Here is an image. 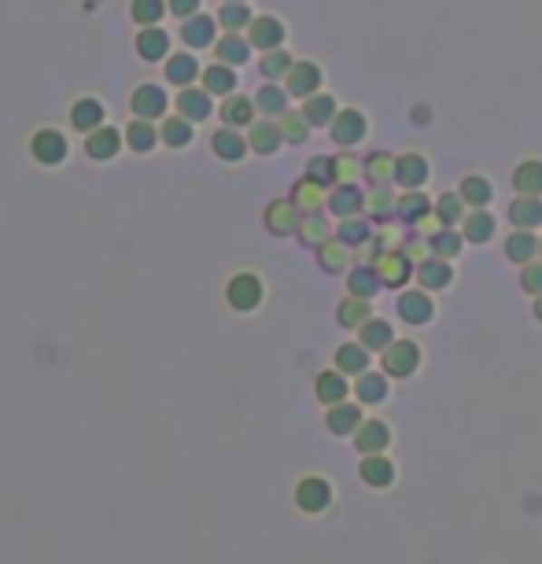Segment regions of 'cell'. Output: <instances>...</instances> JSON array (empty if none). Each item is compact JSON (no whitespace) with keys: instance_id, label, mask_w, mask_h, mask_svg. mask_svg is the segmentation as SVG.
<instances>
[{"instance_id":"db71d44e","label":"cell","mask_w":542,"mask_h":564,"mask_svg":"<svg viewBox=\"0 0 542 564\" xmlns=\"http://www.w3.org/2000/svg\"><path fill=\"white\" fill-rule=\"evenodd\" d=\"M159 137L167 141V148H185V144L192 141V122H189L185 115L167 119V122H162V133H159Z\"/></svg>"},{"instance_id":"2e32d148","label":"cell","mask_w":542,"mask_h":564,"mask_svg":"<svg viewBox=\"0 0 542 564\" xmlns=\"http://www.w3.org/2000/svg\"><path fill=\"white\" fill-rule=\"evenodd\" d=\"M509 225H517V229H535V225L542 221V196H517L509 203Z\"/></svg>"},{"instance_id":"816d5d0a","label":"cell","mask_w":542,"mask_h":564,"mask_svg":"<svg viewBox=\"0 0 542 564\" xmlns=\"http://www.w3.org/2000/svg\"><path fill=\"white\" fill-rule=\"evenodd\" d=\"M428 244H431V255H436V258H447V262H450V258L461 251L465 237H461V233H454L450 225H447V229H440L436 237H428Z\"/></svg>"},{"instance_id":"681fc988","label":"cell","mask_w":542,"mask_h":564,"mask_svg":"<svg viewBox=\"0 0 542 564\" xmlns=\"http://www.w3.org/2000/svg\"><path fill=\"white\" fill-rule=\"evenodd\" d=\"M347 244L336 237V240H324L321 248H317V258H321V266L329 269V273H344L347 269Z\"/></svg>"},{"instance_id":"94428289","label":"cell","mask_w":542,"mask_h":564,"mask_svg":"<svg viewBox=\"0 0 542 564\" xmlns=\"http://www.w3.org/2000/svg\"><path fill=\"white\" fill-rule=\"evenodd\" d=\"M520 285H524V292H531V296H542V258L524 266V273H520Z\"/></svg>"},{"instance_id":"d6a6232c","label":"cell","mask_w":542,"mask_h":564,"mask_svg":"<svg viewBox=\"0 0 542 564\" xmlns=\"http://www.w3.org/2000/svg\"><path fill=\"white\" fill-rule=\"evenodd\" d=\"M535 255H538V240L531 237V229L509 233V240H506V258H509V262L527 266V262H535Z\"/></svg>"},{"instance_id":"7bdbcfd3","label":"cell","mask_w":542,"mask_h":564,"mask_svg":"<svg viewBox=\"0 0 542 564\" xmlns=\"http://www.w3.org/2000/svg\"><path fill=\"white\" fill-rule=\"evenodd\" d=\"M365 181L376 189V185H392L395 181V159L384 155V151H376L365 159Z\"/></svg>"},{"instance_id":"be15d7a7","label":"cell","mask_w":542,"mask_h":564,"mask_svg":"<svg viewBox=\"0 0 542 564\" xmlns=\"http://www.w3.org/2000/svg\"><path fill=\"white\" fill-rule=\"evenodd\" d=\"M535 317L542 321V296H535Z\"/></svg>"},{"instance_id":"60d3db41","label":"cell","mask_w":542,"mask_h":564,"mask_svg":"<svg viewBox=\"0 0 542 564\" xmlns=\"http://www.w3.org/2000/svg\"><path fill=\"white\" fill-rule=\"evenodd\" d=\"M288 96H292V92H285V89H277L274 82H269V85H262V89L255 92V107L262 111V115L274 119V115H285V111H288Z\"/></svg>"},{"instance_id":"74e56055","label":"cell","mask_w":542,"mask_h":564,"mask_svg":"<svg viewBox=\"0 0 542 564\" xmlns=\"http://www.w3.org/2000/svg\"><path fill=\"white\" fill-rule=\"evenodd\" d=\"M461 196H465V203L472 207V210H483L487 203L495 199V189H491V181L487 178H479V174H469L465 181H461V189H458Z\"/></svg>"},{"instance_id":"11a10c76","label":"cell","mask_w":542,"mask_h":564,"mask_svg":"<svg viewBox=\"0 0 542 564\" xmlns=\"http://www.w3.org/2000/svg\"><path fill=\"white\" fill-rule=\"evenodd\" d=\"M306 178H310V181H317V185H324V189H333V185H336V159H329V155H317V159H310V166H306Z\"/></svg>"},{"instance_id":"d590c367","label":"cell","mask_w":542,"mask_h":564,"mask_svg":"<svg viewBox=\"0 0 542 564\" xmlns=\"http://www.w3.org/2000/svg\"><path fill=\"white\" fill-rule=\"evenodd\" d=\"M329 432H336V435H351V432H358L362 428V410L358 406H347V403H336V406H329Z\"/></svg>"},{"instance_id":"7a4b0ae2","label":"cell","mask_w":542,"mask_h":564,"mask_svg":"<svg viewBox=\"0 0 542 564\" xmlns=\"http://www.w3.org/2000/svg\"><path fill=\"white\" fill-rule=\"evenodd\" d=\"M30 155L41 166H60L67 159V137L60 130H37L30 141Z\"/></svg>"},{"instance_id":"7dc6e473","label":"cell","mask_w":542,"mask_h":564,"mask_svg":"<svg viewBox=\"0 0 542 564\" xmlns=\"http://www.w3.org/2000/svg\"><path fill=\"white\" fill-rule=\"evenodd\" d=\"M329 221L321 218V210L317 214H303V221H299V237H303V244L306 248H321L324 240H329Z\"/></svg>"},{"instance_id":"44dd1931","label":"cell","mask_w":542,"mask_h":564,"mask_svg":"<svg viewBox=\"0 0 542 564\" xmlns=\"http://www.w3.org/2000/svg\"><path fill=\"white\" fill-rule=\"evenodd\" d=\"M317 85H321V67H317V63H295V67L288 71V92H292V96L306 100V96L317 92Z\"/></svg>"},{"instance_id":"7c38bea8","label":"cell","mask_w":542,"mask_h":564,"mask_svg":"<svg viewBox=\"0 0 542 564\" xmlns=\"http://www.w3.org/2000/svg\"><path fill=\"white\" fill-rule=\"evenodd\" d=\"M373 266H376V273H381V280H384V285H392V288L406 285V280L413 277V262H410L402 251H384V255L376 258Z\"/></svg>"},{"instance_id":"6f0895ef","label":"cell","mask_w":542,"mask_h":564,"mask_svg":"<svg viewBox=\"0 0 542 564\" xmlns=\"http://www.w3.org/2000/svg\"><path fill=\"white\" fill-rule=\"evenodd\" d=\"M251 12H247V5H226L222 12H218V23L226 26V34H240L244 26H251Z\"/></svg>"},{"instance_id":"4dcf8cb0","label":"cell","mask_w":542,"mask_h":564,"mask_svg":"<svg viewBox=\"0 0 542 564\" xmlns=\"http://www.w3.org/2000/svg\"><path fill=\"white\" fill-rule=\"evenodd\" d=\"M167 78H170V85L189 89V85L199 78V63H196V55H192V52H178V55H170V63H167Z\"/></svg>"},{"instance_id":"cb8c5ba5","label":"cell","mask_w":542,"mask_h":564,"mask_svg":"<svg viewBox=\"0 0 542 564\" xmlns=\"http://www.w3.org/2000/svg\"><path fill=\"white\" fill-rule=\"evenodd\" d=\"M461 237H465L469 244H487V240L495 237V218L487 214V207L465 214V221H461Z\"/></svg>"},{"instance_id":"03108f58","label":"cell","mask_w":542,"mask_h":564,"mask_svg":"<svg viewBox=\"0 0 542 564\" xmlns=\"http://www.w3.org/2000/svg\"><path fill=\"white\" fill-rule=\"evenodd\" d=\"M538 258H542V240H538Z\"/></svg>"},{"instance_id":"9a60e30c","label":"cell","mask_w":542,"mask_h":564,"mask_svg":"<svg viewBox=\"0 0 542 564\" xmlns=\"http://www.w3.org/2000/svg\"><path fill=\"white\" fill-rule=\"evenodd\" d=\"M431 314H436V306H431V299H428L421 288L399 296V317H402L406 325H428Z\"/></svg>"},{"instance_id":"c3c4849f","label":"cell","mask_w":542,"mask_h":564,"mask_svg":"<svg viewBox=\"0 0 542 564\" xmlns=\"http://www.w3.org/2000/svg\"><path fill=\"white\" fill-rule=\"evenodd\" d=\"M465 207H469V203H465L461 192H443V196L436 199V214L443 218V225H450V229H454L458 221H465V214H469Z\"/></svg>"},{"instance_id":"52a82bcc","label":"cell","mask_w":542,"mask_h":564,"mask_svg":"<svg viewBox=\"0 0 542 564\" xmlns=\"http://www.w3.org/2000/svg\"><path fill=\"white\" fill-rule=\"evenodd\" d=\"M295 501H299V510H303V513H321L324 505L333 501V487H329V480L306 476V480L295 487Z\"/></svg>"},{"instance_id":"603a6c76","label":"cell","mask_w":542,"mask_h":564,"mask_svg":"<svg viewBox=\"0 0 542 564\" xmlns=\"http://www.w3.org/2000/svg\"><path fill=\"white\" fill-rule=\"evenodd\" d=\"M247 144H251L258 155H274V151L285 144L281 122H255V126H251V133H247Z\"/></svg>"},{"instance_id":"b9f144b4","label":"cell","mask_w":542,"mask_h":564,"mask_svg":"<svg viewBox=\"0 0 542 564\" xmlns=\"http://www.w3.org/2000/svg\"><path fill=\"white\" fill-rule=\"evenodd\" d=\"M336 321H340L344 328H362L365 321H373V306H369V299H358V296L344 299L340 310H336Z\"/></svg>"},{"instance_id":"f546056e","label":"cell","mask_w":542,"mask_h":564,"mask_svg":"<svg viewBox=\"0 0 542 564\" xmlns=\"http://www.w3.org/2000/svg\"><path fill=\"white\" fill-rule=\"evenodd\" d=\"M181 41H185L189 48H207V44H214V19H210V15H192V19H185V23H181Z\"/></svg>"},{"instance_id":"8d00e7d4","label":"cell","mask_w":542,"mask_h":564,"mask_svg":"<svg viewBox=\"0 0 542 564\" xmlns=\"http://www.w3.org/2000/svg\"><path fill=\"white\" fill-rule=\"evenodd\" d=\"M314 391H317V399H321L324 406H336V403H344V394H347V380H344L340 369H336V373L329 369V373H321V376H317Z\"/></svg>"},{"instance_id":"bcb514c9","label":"cell","mask_w":542,"mask_h":564,"mask_svg":"<svg viewBox=\"0 0 542 564\" xmlns=\"http://www.w3.org/2000/svg\"><path fill=\"white\" fill-rule=\"evenodd\" d=\"M292 67H295V63H292V55H288L285 48L266 52V55H262V63H258V71H262L266 82H281V78H288Z\"/></svg>"},{"instance_id":"ba28073f","label":"cell","mask_w":542,"mask_h":564,"mask_svg":"<svg viewBox=\"0 0 542 564\" xmlns=\"http://www.w3.org/2000/svg\"><path fill=\"white\" fill-rule=\"evenodd\" d=\"M417 365H421V351H417V344H410V340H395V344L384 351V373H388V376H410Z\"/></svg>"},{"instance_id":"ffe728a7","label":"cell","mask_w":542,"mask_h":564,"mask_svg":"<svg viewBox=\"0 0 542 564\" xmlns=\"http://www.w3.org/2000/svg\"><path fill=\"white\" fill-rule=\"evenodd\" d=\"M354 442L362 454H381V450L392 442V432L384 421H362V428L354 432Z\"/></svg>"},{"instance_id":"4fadbf2b","label":"cell","mask_w":542,"mask_h":564,"mask_svg":"<svg viewBox=\"0 0 542 564\" xmlns=\"http://www.w3.org/2000/svg\"><path fill=\"white\" fill-rule=\"evenodd\" d=\"M431 210H436V203H431V199L424 196V189H406V196H399V210H395V218H399L402 225H417V221L428 218Z\"/></svg>"},{"instance_id":"9c48e42d","label":"cell","mask_w":542,"mask_h":564,"mask_svg":"<svg viewBox=\"0 0 542 564\" xmlns=\"http://www.w3.org/2000/svg\"><path fill=\"white\" fill-rule=\"evenodd\" d=\"M247 41H251V48H262V52L281 48V41H285V26H281V19H274V15H258V19H251V26H247Z\"/></svg>"},{"instance_id":"d4e9b609","label":"cell","mask_w":542,"mask_h":564,"mask_svg":"<svg viewBox=\"0 0 542 564\" xmlns=\"http://www.w3.org/2000/svg\"><path fill=\"white\" fill-rule=\"evenodd\" d=\"M292 203H295L303 214H317L321 207H329V192H324V185L303 178V181L295 185V192H292Z\"/></svg>"},{"instance_id":"ab89813d","label":"cell","mask_w":542,"mask_h":564,"mask_svg":"<svg viewBox=\"0 0 542 564\" xmlns=\"http://www.w3.org/2000/svg\"><path fill=\"white\" fill-rule=\"evenodd\" d=\"M336 237L347 244V248H362V244H369L376 233H373V225H369V218H344L340 221V229H336Z\"/></svg>"},{"instance_id":"9f6ffc18","label":"cell","mask_w":542,"mask_h":564,"mask_svg":"<svg viewBox=\"0 0 542 564\" xmlns=\"http://www.w3.org/2000/svg\"><path fill=\"white\" fill-rule=\"evenodd\" d=\"M388 394V380L384 376H376V373H362L358 376V399L362 403H381Z\"/></svg>"},{"instance_id":"4316f807","label":"cell","mask_w":542,"mask_h":564,"mask_svg":"<svg viewBox=\"0 0 542 564\" xmlns=\"http://www.w3.org/2000/svg\"><path fill=\"white\" fill-rule=\"evenodd\" d=\"M71 122H74V130H85V133L100 130V126H103V103H100L96 96L78 100V103L71 107Z\"/></svg>"},{"instance_id":"3957f363","label":"cell","mask_w":542,"mask_h":564,"mask_svg":"<svg viewBox=\"0 0 542 564\" xmlns=\"http://www.w3.org/2000/svg\"><path fill=\"white\" fill-rule=\"evenodd\" d=\"M299 221H303V210L292 203V199H274L266 207V229L274 237H292L299 233Z\"/></svg>"},{"instance_id":"91938a15","label":"cell","mask_w":542,"mask_h":564,"mask_svg":"<svg viewBox=\"0 0 542 564\" xmlns=\"http://www.w3.org/2000/svg\"><path fill=\"white\" fill-rule=\"evenodd\" d=\"M358 178H365V162L358 159V155H336V185L340 181H358Z\"/></svg>"},{"instance_id":"83f0119b","label":"cell","mask_w":542,"mask_h":564,"mask_svg":"<svg viewBox=\"0 0 542 564\" xmlns=\"http://www.w3.org/2000/svg\"><path fill=\"white\" fill-rule=\"evenodd\" d=\"M347 288H351V296H358V299H373L376 292L384 288V280H381V273H376V266H358V269H351V277H347Z\"/></svg>"},{"instance_id":"7402d4cb","label":"cell","mask_w":542,"mask_h":564,"mask_svg":"<svg viewBox=\"0 0 542 564\" xmlns=\"http://www.w3.org/2000/svg\"><path fill=\"white\" fill-rule=\"evenodd\" d=\"M399 210V196L392 192V185H376L369 196H365V214L373 221H392V214Z\"/></svg>"},{"instance_id":"6125c7cd","label":"cell","mask_w":542,"mask_h":564,"mask_svg":"<svg viewBox=\"0 0 542 564\" xmlns=\"http://www.w3.org/2000/svg\"><path fill=\"white\" fill-rule=\"evenodd\" d=\"M170 15H178V19H192V15H199V0H170Z\"/></svg>"},{"instance_id":"836d02e7","label":"cell","mask_w":542,"mask_h":564,"mask_svg":"<svg viewBox=\"0 0 542 564\" xmlns=\"http://www.w3.org/2000/svg\"><path fill=\"white\" fill-rule=\"evenodd\" d=\"M203 89L210 96H229L237 89V71H229V63H214L203 71Z\"/></svg>"},{"instance_id":"ee69618b","label":"cell","mask_w":542,"mask_h":564,"mask_svg":"<svg viewBox=\"0 0 542 564\" xmlns=\"http://www.w3.org/2000/svg\"><path fill=\"white\" fill-rule=\"evenodd\" d=\"M358 332H362V347H365V351H388V347L395 344L388 321H376V317H373V321H365Z\"/></svg>"},{"instance_id":"d6986e66","label":"cell","mask_w":542,"mask_h":564,"mask_svg":"<svg viewBox=\"0 0 542 564\" xmlns=\"http://www.w3.org/2000/svg\"><path fill=\"white\" fill-rule=\"evenodd\" d=\"M137 52H140V60L159 63V60H167V52H170V37L162 34L159 26H144V30L137 34Z\"/></svg>"},{"instance_id":"f35d334b","label":"cell","mask_w":542,"mask_h":564,"mask_svg":"<svg viewBox=\"0 0 542 564\" xmlns=\"http://www.w3.org/2000/svg\"><path fill=\"white\" fill-rule=\"evenodd\" d=\"M255 96L247 100V96H233V100H226V107H222V122L226 126H233V130H240V126H251V119H255Z\"/></svg>"},{"instance_id":"5b68a950","label":"cell","mask_w":542,"mask_h":564,"mask_svg":"<svg viewBox=\"0 0 542 564\" xmlns=\"http://www.w3.org/2000/svg\"><path fill=\"white\" fill-rule=\"evenodd\" d=\"M329 126H333V141H336V144H344V148L362 144V137H365V130H369L365 115H362V111H354V107L336 111V119H333Z\"/></svg>"},{"instance_id":"6da1fadb","label":"cell","mask_w":542,"mask_h":564,"mask_svg":"<svg viewBox=\"0 0 542 564\" xmlns=\"http://www.w3.org/2000/svg\"><path fill=\"white\" fill-rule=\"evenodd\" d=\"M226 299H229V306L240 310V314L255 310V306L262 303V280H258L255 273H237L229 285H226Z\"/></svg>"},{"instance_id":"277c9868","label":"cell","mask_w":542,"mask_h":564,"mask_svg":"<svg viewBox=\"0 0 542 564\" xmlns=\"http://www.w3.org/2000/svg\"><path fill=\"white\" fill-rule=\"evenodd\" d=\"M130 107H133V115L137 119H162L167 115V107H170V100H167V92H162L159 85H137L133 89V96H130Z\"/></svg>"},{"instance_id":"5bb4252c","label":"cell","mask_w":542,"mask_h":564,"mask_svg":"<svg viewBox=\"0 0 542 564\" xmlns=\"http://www.w3.org/2000/svg\"><path fill=\"white\" fill-rule=\"evenodd\" d=\"M178 111L189 119V122H207L210 119V111H214V103H210V92L207 89H181V96H178Z\"/></svg>"},{"instance_id":"f5cc1de1","label":"cell","mask_w":542,"mask_h":564,"mask_svg":"<svg viewBox=\"0 0 542 564\" xmlns=\"http://www.w3.org/2000/svg\"><path fill=\"white\" fill-rule=\"evenodd\" d=\"M281 133H285L288 144H303L310 137V122H306L303 111H285V115H281Z\"/></svg>"},{"instance_id":"e575fe53","label":"cell","mask_w":542,"mask_h":564,"mask_svg":"<svg viewBox=\"0 0 542 564\" xmlns=\"http://www.w3.org/2000/svg\"><path fill=\"white\" fill-rule=\"evenodd\" d=\"M362 480H365L369 487H388V483L395 480V465H392V458H384V454H369V458L362 462Z\"/></svg>"},{"instance_id":"8992f818","label":"cell","mask_w":542,"mask_h":564,"mask_svg":"<svg viewBox=\"0 0 542 564\" xmlns=\"http://www.w3.org/2000/svg\"><path fill=\"white\" fill-rule=\"evenodd\" d=\"M365 196H369V192H362L358 181H340V185H333V192H329V210H333L336 218L362 214V210H365Z\"/></svg>"},{"instance_id":"e7e4bbea","label":"cell","mask_w":542,"mask_h":564,"mask_svg":"<svg viewBox=\"0 0 542 564\" xmlns=\"http://www.w3.org/2000/svg\"><path fill=\"white\" fill-rule=\"evenodd\" d=\"M226 5H244V0H226Z\"/></svg>"},{"instance_id":"ac0fdd59","label":"cell","mask_w":542,"mask_h":564,"mask_svg":"<svg viewBox=\"0 0 542 564\" xmlns=\"http://www.w3.org/2000/svg\"><path fill=\"white\" fill-rule=\"evenodd\" d=\"M210 148H214V155L218 159H226V162H240L244 159V151L251 148L233 126H226V130H214V137H210Z\"/></svg>"},{"instance_id":"f6af8a7d","label":"cell","mask_w":542,"mask_h":564,"mask_svg":"<svg viewBox=\"0 0 542 564\" xmlns=\"http://www.w3.org/2000/svg\"><path fill=\"white\" fill-rule=\"evenodd\" d=\"M365 365H369V351L362 347V344H344L340 351H336V369L347 376H362L365 373Z\"/></svg>"},{"instance_id":"1f68e13d","label":"cell","mask_w":542,"mask_h":564,"mask_svg":"<svg viewBox=\"0 0 542 564\" xmlns=\"http://www.w3.org/2000/svg\"><path fill=\"white\" fill-rule=\"evenodd\" d=\"M303 115L310 126H329L336 119V100L333 96H324V92H314L303 100Z\"/></svg>"},{"instance_id":"8fae6325","label":"cell","mask_w":542,"mask_h":564,"mask_svg":"<svg viewBox=\"0 0 542 564\" xmlns=\"http://www.w3.org/2000/svg\"><path fill=\"white\" fill-rule=\"evenodd\" d=\"M428 181V159L417 155V151H406L395 159V185L402 189H424Z\"/></svg>"},{"instance_id":"f907efd6","label":"cell","mask_w":542,"mask_h":564,"mask_svg":"<svg viewBox=\"0 0 542 564\" xmlns=\"http://www.w3.org/2000/svg\"><path fill=\"white\" fill-rule=\"evenodd\" d=\"M155 141H159V133H155V126H151L148 119H133V122L126 126V144H130L133 151H151Z\"/></svg>"},{"instance_id":"30bf717a","label":"cell","mask_w":542,"mask_h":564,"mask_svg":"<svg viewBox=\"0 0 542 564\" xmlns=\"http://www.w3.org/2000/svg\"><path fill=\"white\" fill-rule=\"evenodd\" d=\"M413 277H417V285L424 288V292H436V288H447L450 285V277H454V269H450V262L447 258H424V262H417L413 266Z\"/></svg>"},{"instance_id":"680465c9","label":"cell","mask_w":542,"mask_h":564,"mask_svg":"<svg viewBox=\"0 0 542 564\" xmlns=\"http://www.w3.org/2000/svg\"><path fill=\"white\" fill-rule=\"evenodd\" d=\"M162 15H167V0H133V19L140 26H155Z\"/></svg>"},{"instance_id":"484cf974","label":"cell","mask_w":542,"mask_h":564,"mask_svg":"<svg viewBox=\"0 0 542 564\" xmlns=\"http://www.w3.org/2000/svg\"><path fill=\"white\" fill-rule=\"evenodd\" d=\"M513 189L517 196H542V162L538 159H524L513 170Z\"/></svg>"},{"instance_id":"f1b7e54d","label":"cell","mask_w":542,"mask_h":564,"mask_svg":"<svg viewBox=\"0 0 542 564\" xmlns=\"http://www.w3.org/2000/svg\"><path fill=\"white\" fill-rule=\"evenodd\" d=\"M214 52H218V63L244 67L247 55H251V41H244L240 34H226L222 41H214Z\"/></svg>"},{"instance_id":"e0dca14e","label":"cell","mask_w":542,"mask_h":564,"mask_svg":"<svg viewBox=\"0 0 542 564\" xmlns=\"http://www.w3.org/2000/svg\"><path fill=\"white\" fill-rule=\"evenodd\" d=\"M119 148H122V133H119V130H103V126L92 130L89 141H85V151H89V159H96V162L115 159Z\"/></svg>"}]
</instances>
